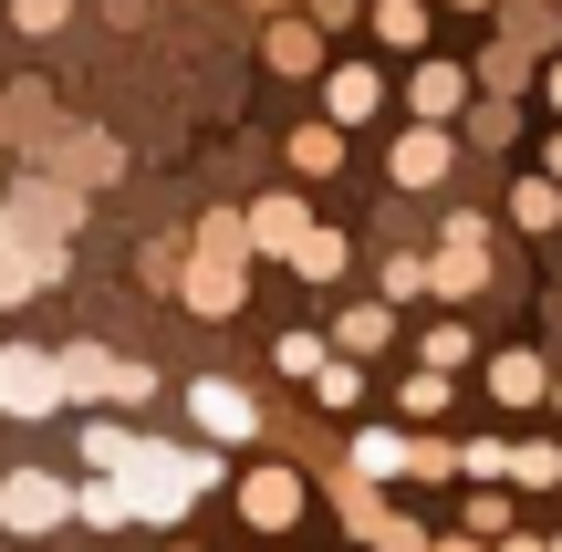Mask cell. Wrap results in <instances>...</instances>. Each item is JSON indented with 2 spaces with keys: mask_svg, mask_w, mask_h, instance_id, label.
<instances>
[{
  "mask_svg": "<svg viewBox=\"0 0 562 552\" xmlns=\"http://www.w3.org/2000/svg\"><path fill=\"white\" fill-rule=\"evenodd\" d=\"M125 511L136 521H178L188 500L209 491V480H220V459H199V449H157V438H136V459H125Z\"/></svg>",
  "mask_w": 562,
  "mask_h": 552,
  "instance_id": "1",
  "label": "cell"
},
{
  "mask_svg": "<svg viewBox=\"0 0 562 552\" xmlns=\"http://www.w3.org/2000/svg\"><path fill=\"white\" fill-rule=\"evenodd\" d=\"M53 521H74V491H63L53 470H11L0 480V532H53Z\"/></svg>",
  "mask_w": 562,
  "mask_h": 552,
  "instance_id": "2",
  "label": "cell"
},
{
  "mask_svg": "<svg viewBox=\"0 0 562 552\" xmlns=\"http://www.w3.org/2000/svg\"><path fill=\"white\" fill-rule=\"evenodd\" d=\"M199 250H209V261H199V282H188V303H199V313H240V229L209 219Z\"/></svg>",
  "mask_w": 562,
  "mask_h": 552,
  "instance_id": "3",
  "label": "cell"
},
{
  "mask_svg": "<svg viewBox=\"0 0 562 552\" xmlns=\"http://www.w3.org/2000/svg\"><path fill=\"white\" fill-rule=\"evenodd\" d=\"M0 407H11V417H53V407H63L53 354H32V345H11V354H0Z\"/></svg>",
  "mask_w": 562,
  "mask_h": 552,
  "instance_id": "4",
  "label": "cell"
},
{
  "mask_svg": "<svg viewBox=\"0 0 562 552\" xmlns=\"http://www.w3.org/2000/svg\"><path fill=\"white\" fill-rule=\"evenodd\" d=\"M480 271H490V240H480V219L459 209V219H448V250H438V271H427V282L469 303V292H480Z\"/></svg>",
  "mask_w": 562,
  "mask_h": 552,
  "instance_id": "5",
  "label": "cell"
},
{
  "mask_svg": "<svg viewBox=\"0 0 562 552\" xmlns=\"http://www.w3.org/2000/svg\"><path fill=\"white\" fill-rule=\"evenodd\" d=\"M188 417H199L209 438H250V428H261V417H250V396L220 386V375H209V386H188Z\"/></svg>",
  "mask_w": 562,
  "mask_h": 552,
  "instance_id": "6",
  "label": "cell"
},
{
  "mask_svg": "<svg viewBox=\"0 0 562 552\" xmlns=\"http://www.w3.org/2000/svg\"><path fill=\"white\" fill-rule=\"evenodd\" d=\"M490 396H501V407H531V396H552V365L542 354H501V365H490Z\"/></svg>",
  "mask_w": 562,
  "mask_h": 552,
  "instance_id": "7",
  "label": "cell"
},
{
  "mask_svg": "<svg viewBox=\"0 0 562 552\" xmlns=\"http://www.w3.org/2000/svg\"><path fill=\"white\" fill-rule=\"evenodd\" d=\"M240 500H250V521H261V532H281V521L302 511V480H292V470H261V480H250Z\"/></svg>",
  "mask_w": 562,
  "mask_h": 552,
  "instance_id": "8",
  "label": "cell"
},
{
  "mask_svg": "<svg viewBox=\"0 0 562 552\" xmlns=\"http://www.w3.org/2000/svg\"><path fill=\"white\" fill-rule=\"evenodd\" d=\"M355 470H364V480H396V470H417V438H396V428H364V438H355Z\"/></svg>",
  "mask_w": 562,
  "mask_h": 552,
  "instance_id": "9",
  "label": "cell"
},
{
  "mask_svg": "<svg viewBox=\"0 0 562 552\" xmlns=\"http://www.w3.org/2000/svg\"><path fill=\"white\" fill-rule=\"evenodd\" d=\"M396 178H406V188H438V178H448V136H438V125H417V136L396 146Z\"/></svg>",
  "mask_w": 562,
  "mask_h": 552,
  "instance_id": "10",
  "label": "cell"
},
{
  "mask_svg": "<svg viewBox=\"0 0 562 552\" xmlns=\"http://www.w3.org/2000/svg\"><path fill=\"white\" fill-rule=\"evenodd\" d=\"M459 104H469V74L459 63H427L417 74V115H459Z\"/></svg>",
  "mask_w": 562,
  "mask_h": 552,
  "instance_id": "11",
  "label": "cell"
},
{
  "mask_svg": "<svg viewBox=\"0 0 562 552\" xmlns=\"http://www.w3.org/2000/svg\"><path fill=\"white\" fill-rule=\"evenodd\" d=\"M510 219H521V229H552L562 219V178H521V188H510Z\"/></svg>",
  "mask_w": 562,
  "mask_h": 552,
  "instance_id": "12",
  "label": "cell"
},
{
  "mask_svg": "<svg viewBox=\"0 0 562 552\" xmlns=\"http://www.w3.org/2000/svg\"><path fill=\"white\" fill-rule=\"evenodd\" d=\"M313 63H323L313 21H281V32H271V74H313Z\"/></svg>",
  "mask_w": 562,
  "mask_h": 552,
  "instance_id": "13",
  "label": "cell"
},
{
  "mask_svg": "<svg viewBox=\"0 0 562 552\" xmlns=\"http://www.w3.org/2000/svg\"><path fill=\"white\" fill-rule=\"evenodd\" d=\"M375 104H385V83L364 74V63H355V74H334V115H344V125H364Z\"/></svg>",
  "mask_w": 562,
  "mask_h": 552,
  "instance_id": "14",
  "label": "cell"
},
{
  "mask_svg": "<svg viewBox=\"0 0 562 552\" xmlns=\"http://www.w3.org/2000/svg\"><path fill=\"white\" fill-rule=\"evenodd\" d=\"M83 459H94V470H104V480H115V470H125V459H136V438H125V428H115V417H94V428H83Z\"/></svg>",
  "mask_w": 562,
  "mask_h": 552,
  "instance_id": "15",
  "label": "cell"
},
{
  "mask_svg": "<svg viewBox=\"0 0 562 552\" xmlns=\"http://www.w3.org/2000/svg\"><path fill=\"white\" fill-rule=\"evenodd\" d=\"M292 271H313V282H334V271H344V240H334V229H302V240H292Z\"/></svg>",
  "mask_w": 562,
  "mask_h": 552,
  "instance_id": "16",
  "label": "cell"
},
{
  "mask_svg": "<svg viewBox=\"0 0 562 552\" xmlns=\"http://www.w3.org/2000/svg\"><path fill=\"white\" fill-rule=\"evenodd\" d=\"M385 334H396V324H385V303H355V313H344V354H385Z\"/></svg>",
  "mask_w": 562,
  "mask_h": 552,
  "instance_id": "17",
  "label": "cell"
},
{
  "mask_svg": "<svg viewBox=\"0 0 562 552\" xmlns=\"http://www.w3.org/2000/svg\"><path fill=\"white\" fill-rule=\"evenodd\" d=\"M281 375H323V365H334V345H323V334H281Z\"/></svg>",
  "mask_w": 562,
  "mask_h": 552,
  "instance_id": "18",
  "label": "cell"
},
{
  "mask_svg": "<svg viewBox=\"0 0 562 552\" xmlns=\"http://www.w3.org/2000/svg\"><path fill=\"white\" fill-rule=\"evenodd\" d=\"M74 511H83V521H104V532H115V521H136V511H125V480H94Z\"/></svg>",
  "mask_w": 562,
  "mask_h": 552,
  "instance_id": "19",
  "label": "cell"
},
{
  "mask_svg": "<svg viewBox=\"0 0 562 552\" xmlns=\"http://www.w3.org/2000/svg\"><path fill=\"white\" fill-rule=\"evenodd\" d=\"M334 157H344V136H334V125H313V136H292V167H302V178H323Z\"/></svg>",
  "mask_w": 562,
  "mask_h": 552,
  "instance_id": "20",
  "label": "cell"
},
{
  "mask_svg": "<svg viewBox=\"0 0 562 552\" xmlns=\"http://www.w3.org/2000/svg\"><path fill=\"white\" fill-rule=\"evenodd\" d=\"M355 386H364V375H355V354H334V365L313 375V396H323V407H355Z\"/></svg>",
  "mask_w": 562,
  "mask_h": 552,
  "instance_id": "21",
  "label": "cell"
},
{
  "mask_svg": "<svg viewBox=\"0 0 562 552\" xmlns=\"http://www.w3.org/2000/svg\"><path fill=\"white\" fill-rule=\"evenodd\" d=\"M250 229H261L271 250H292V240H302V209H292V199H271V209H261V219H250Z\"/></svg>",
  "mask_w": 562,
  "mask_h": 552,
  "instance_id": "22",
  "label": "cell"
},
{
  "mask_svg": "<svg viewBox=\"0 0 562 552\" xmlns=\"http://www.w3.org/2000/svg\"><path fill=\"white\" fill-rule=\"evenodd\" d=\"M438 407H448V375H438V365L406 375V417H438Z\"/></svg>",
  "mask_w": 562,
  "mask_h": 552,
  "instance_id": "23",
  "label": "cell"
},
{
  "mask_svg": "<svg viewBox=\"0 0 562 552\" xmlns=\"http://www.w3.org/2000/svg\"><path fill=\"white\" fill-rule=\"evenodd\" d=\"M459 470H469V480H501V470H510V449H501V438H469Z\"/></svg>",
  "mask_w": 562,
  "mask_h": 552,
  "instance_id": "24",
  "label": "cell"
},
{
  "mask_svg": "<svg viewBox=\"0 0 562 552\" xmlns=\"http://www.w3.org/2000/svg\"><path fill=\"white\" fill-rule=\"evenodd\" d=\"M510 480H531V491H552V480H562V459H552V449H510Z\"/></svg>",
  "mask_w": 562,
  "mask_h": 552,
  "instance_id": "25",
  "label": "cell"
},
{
  "mask_svg": "<svg viewBox=\"0 0 562 552\" xmlns=\"http://www.w3.org/2000/svg\"><path fill=\"white\" fill-rule=\"evenodd\" d=\"M63 11H74V0H11V21H21V32H63Z\"/></svg>",
  "mask_w": 562,
  "mask_h": 552,
  "instance_id": "26",
  "label": "cell"
},
{
  "mask_svg": "<svg viewBox=\"0 0 562 552\" xmlns=\"http://www.w3.org/2000/svg\"><path fill=\"white\" fill-rule=\"evenodd\" d=\"M375 32H385V42H417L427 21H417V0H385V11H375Z\"/></svg>",
  "mask_w": 562,
  "mask_h": 552,
  "instance_id": "27",
  "label": "cell"
},
{
  "mask_svg": "<svg viewBox=\"0 0 562 552\" xmlns=\"http://www.w3.org/2000/svg\"><path fill=\"white\" fill-rule=\"evenodd\" d=\"M501 552H542V542H501Z\"/></svg>",
  "mask_w": 562,
  "mask_h": 552,
  "instance_id": "28",
  "label": "cell"
},
{
  "mask_svg": "<svg viewBox=\"0 0 562 552\" xmlns=\"http://www.w3.org/2000/svg\"><path fill=\"white\" fill-rule=\"evenodd\" d=\"M552 178H562V136H552Z\"/></svg>",
  "mask_w": 562,
  "mask_h": 552,
  "instance_id": "29",
  "label": "cell"
},
{
  "mask_svg": "<svg viewBox=\"0 0 562 552\" xmlns=\"http://www.w3.org/2000/svg\"><path fill=\"white\" fill-rule=\"evenodd\" d=\"M438 552H480V542H438Z\"/></svg>",
  "mask_w": 562,
  "mask_h": 552,
  "instance_id": "30",
  "label": "cell"
},
{
  "mask_svg": "<svg viewBox=\"0 0 562 552\" xmlns=\"http://www.w3.org/2000/svg\"><path fill=\"white\" fill-rule=\"evenodd\" d=\"M552 104H562V63H552Z\"/></svg>",
  "mask_w": 562,
  "mask_h": 552,
  "instance_id": "31",
  "label": "cell"
},
{
  "mask_svg": "<svg viewBox=\"0 0 562 552\" xmlns=\"http://www.w3.org/2000/svg\"><path fill=\"white\" fill-rule=\"evenodd\" d=\"M469 11H480V0H469Z\"/></svg>",
  "mask_w": 562,
  "mask_h": 552,
  "instance_id": "32",
  "label": "cell"
},
{
  "mask_svg": "<svg viewBox=\"0 0 562 552\" xmlns=\"http://www.w3.org/2000/svg\"><path fill=\"white\" fill-rule=\"evenodd\" d=\"M552 552H562V542H552Z\"/></svg>",
  "mask_w": 562,
  "mask_h": 552,
  "instance_id": "33",
  "label": "cell"
},
{
  "mask_svg": "<svg viewBox=\"0 0 562 552\" xmlns=\"http://www.w3.org/2000/svg\"><path fill=\"white\" fill-rule=\"evenodd\" d=\"M552 396H562V386H552Z\"/></svg>",
  "mask_w": 562,
  "mask_h": 552,
  "instance_id": "34",
  "label": "cell"
}]
</instances>
